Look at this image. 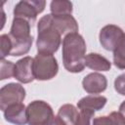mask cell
I'll list each match as a JSON object with an SVG mask.
<instances>
[{
	"instance_id": "obj_7",
	"label": "cell",
	"mask_w": 125,
	"mask_h": 125,
	"mask_svg": "<svg viewBox=\"0 0 125 125\" xmlns=\"http://www.w3.org/2000/svg\"><path fill=\"white\" fill-rule=\"evenodd\" d=\"M123 30L115 24H107L104 26L99 34V40L102 47L106 51H114L124 36Z\"/></svg>"
},
{
	"instance_id": "obj_13",
	"label": "cell",
	"mask_w": 125,
	"mask_h": 125,
	"mask_svg": "<svg viewBox=\"0 0 125 125\" xmlns=\"http://www.w3.org/2000/svg\"><path fill=\"white\" fill-rule=\"evenodd\" d=\"M107 100L105 97L101 95H89L84 98H82L77 103V108L78 109H89L92 111H97L102 109Z\"/></svg>"
},
{
	"instance_id": "obj_15",
	"label": "cell",
	"mask_w": 125,
	"mask_h": 125,
	"mask_svg": "<svg viewBox=\"0 0 125 125\" xmlns=\"http://www.w3.org/2000/svg\"><path fill=\"white\" fill-rule=\"evenodd\" d=\"M79 115V110L73 104H65L62 105L58 111V115L65 125H76Z\"/></svg>"
},
{
	"instance_id": "obj_10",
	"label": "cell",
	"mask_w": 125,
	"mask_h": 125,
	"mask_svg": "<svg viewBox=\"0 0 125 125\" xmlns=\"http://www.w3.org/2000/svg\"><path fill=\"white\" fill-rule=\"evenodd\" d=\"M3 112L6 121L10 123L15 125H25L27 123L26 107L22 103L11 104Z\"/></svg>"
},
{
	"instance_id": "obj_23",
	"label": "cell",
	"mask_w": 125,
	"mask_h": 125,
	"mask_svg": "<svg viewBox=\"0 0 125 125\" xmlns=\"http://www.w3.org/2000/svg\"><path fill=\"white\" fill-rule=\"evenodd\" d=\"M108 116L112 125H125V118L119 111H112Z\"/></svg>"
},
{
	"instance_id": "obj_2",
	"label": "cell",
	"mask_w": 125,
	"mask_h": 125,
	"mask_svg": "<svg viewBox=\"0 0 125 125\" xmlns=\"http://www.w3.org/2000/svg\"><path fill=\"white\" fill-rule=\"evenodd\" d=\"M37 52L50 55H53L55 52H57L61 45L62 35L53 25L51 14L45 15L40 19L37 25Z\"/></svg>"
},
{
	"instance_id": "obj_11",
	"label": "cell",
	"mask_w": 125,
	"mask_h": 125,
	"mask_svg": "<svg viewBox=\"0 0 125 125\" xmlns=\"http://www.w3.org/2000/svg\"><path fill=\"white\" fill-rule=\"evenodd\" d=\"M52 22L61 35H67L69 33L78 31V23L71 15H65V16L52 15Z\"/></svg>"
},
{
	"instance_id": "obj_22",
	"label": "cell",
	"mask_w": 125,
	"mask_h": 125,
	"mask_svg": "<svg viewBox=\"0 0 125 125\" xmlns=\"http://www.w3.org/2000/svg\"><path fill=\"white\" fill-rule=\"evenodd\" d=\"M114 89L118 94L125 96V73H122L115 78Z\"/></svg>"
},
{
	"instance_id": "obj_20",
	"label": "cell",
	"mask_w": 125,
	"mask_h": 125,
	"mask_svg": "<svg viewBox=\"0 0 125 125\" xmlns=\"http://www.w3.org/2000/svg\"><path fill=\"white\" fill-rule=\"evenodd\" d=\"M12 51V40L9 34H2L0 36V56L1 59L10 56Z\"/></svg>"
},
{
	"instance_id": "obj_9",
	"label": "cell",
	"mask_w": 125,
	"mask_h": 125,
	"mask_svg": "<svg viewBox=\"0 0 125 125\" xmlns=\"http://www.w3.org/2000/svg\"><path fill=\"white\" fill-rule=\"evenodd\" d=\"M83 89L92 95L103 93L107 87V80L104 75L99 72H92L86 75L82 80Z\"/></svg>"
},
{
	"instance_id": "obj_5",
	"label": "cell",
	"mask_w": 125,
	"mask_h": 125,
	"mask_svg": "<svg viewBox=\"0 0 125 125\" xmlns=\"http://www.w3.org/2000/svg\"><path fill=\"white\" fill-rule=\"evenodd\" d=\"M25 98V90L19 83H9L0 90V108L4 111L9 105L21 104Z\"/></svg>"
},
{
	"instance_id": "obj_16",
	"label": "cell",
	"mask_w": 125,
	"mask_h": 125,
	"mask_svg": "<svg viewBox=\"0 0 125 125\" xmlns=\"http://www.w3.org/2000/svg\"><path fill=\"white\" fill-rule=\"evenodd\" d=\"M11 40H12V51L10 56L19 57L28 53L32 45L33 37L31 36L27 39H22V40H15L11 38Z\"/></svg>"
},
{
	"instance_id": "obj_4",
	"label": "cell",
	"mask_w": 125,
	"mask_h": 125,
	"mask_svg": "<svg viewBox=\"0 0 125 125\" xmlns=\"http://www.w3.org/2000/svg\"><path fill=\"white\" fill-rule=\"evenodd\" d=\"M33 70L35 79L50 80L58 73V62L53 55L38 53L33 61Z\"/></svg>"
},
{
	"instance_id": "obj_14",
	"label": "cell",
	"mask_w": 125,
	"mask_h": 125,
	"mask_svg": "<svg viewBox=\"0 0 125 125\" xmlns=\"http://www.w3.org/2000/svg\"><path fill=\"white\" fill-rule=\"evenodd\" d=\"M85 65L96 71H107L111 67L110 62L105 57L97 53H90L86 55Z\"/></svg>"
},
{
	"instance_id": "obj_21",
	"label": "cell",
	"mask_w": 125,
	"mask_h": 125,
	"mask_svg": "<svg viewBox=\"0 0 125 125\" xmlns=\"http://www.w3.org/2000/svg\"><path fill=\"white\" fill-rule=\"evenodd\" d=\"M95 111L89 109H79V115L76 125H90V120L94 116Z\"/></svg>"
},
{
	"instance_id": "obj_3",
	"label": "cell",
	"mask_w": 125,
	"mask_h": 125,
	"mask_svg": "<svg viewBox=\"0 0 125 125\" xmlns=\"http://www.w3.org/2000/svg\"><path fill=\"white\" fill-rule=\"evenodd\" d=\"M28 125H51L56 116L53 108L44 101H33L26 106Z\"/></svg>"
},
{
	"instance_id": "obj_17",
	"label": "cell",
	"mask_w": 125,
	"mask_h": 125,
	"mask_svg": "<svg viewBox=\"0 0 125 125\" xmlns=\"http://www.w3.org/2000/svg\"><path fill=\"white\" fill-rule=\"evenodd\" d=\"M51 14L53 16H65L72 14V3L64 0H55L50 4Z\"/></svg>"
},
{
	"instance_id": "obj_24",
	"label": "cell",
	"mask_w": 125,
	"mask_h": 125,
	"mask_svg": "<svg viewBox=\"0 0 125 125\" xmlns=\"http://www.w3.org/2000/svg\"><path fill=\"white\" fill-rule=\"evenodd\" d=\"M93 125H112L109 116H99L94 118Z\"/></svg>"
},
{
	"instance_id": "obj_12",
	"label": "cell",
	"mask_w": 125,
	"mask_h": 125,
	"mask_svg": "<svg viewBox=\"0 0 125 125\" xmlns=\"http://www.w3.org/2000/svg\"><path fill=\"white\" fill-rule=\"evenodd\" d=\"M30 27H31V24L27 21L21 18H14L9 35L12 39H15V40L27 39L31 37Z\"/></svg>"
},
{
	"instance_id": "obj_18",
	"label": "cell",
	"mask_w": 125,
	"mask_h": 125,
	"mask_svg": "<svg viewBox=\"0 0 125 125\" xmlns=\"http://www.w3.org/2000/svg\"><path fill=\"white\" fill-rule=\"evenodd\" d=\"M113 63L119 69H125V34L113 51Z\"/></svg>"
},
{
	"instance_id": "obj_19",
	"label": "cell",
	"mask_w": 125,
	"mask_h": 125,
	"mask_svg": "<svg viewBox=\"0 0 125 125\" xmlns=\"http://www.w3.org/2000/svg\"><path fill=\"white\" fill-rule=\"evenodd\" d=\"M0 79L5 80L9 79L11 77H14V72H15V63L12 62H9L5 59H1L0 62Z\"/></svg>"
},
{
	"instance_id": "obj_6",
	"label": "cell",
	"mask_w": 125,
	"mask_h": 125,
	"mask_svg": "<svg viewBox=\"0 0 125 125\" xmlns=\"http://www.w3.org/2000/svg\"><path fill=\"white\" fill-rule=\"evenodd\" d=\"M45 1H20L14 9V18H21L27 21L31 25L35 22L37 15L45 8Z\"/></svg>"
},
{
	"instance_id": "obj_26",
	"label": "cell",
	"mask_w": 125,
	"mask_h": 125,
	"mask_svg": "<svg viewBox=\"0 0 125 125\" xmlns=\"http://www.w3.org/2000/svg\"><path fill=\"white\" fill-rule=\"evenodd\" d=\"M121 114H122V116L125 118V101L124 102H122V104L119 105V110H118Z\"/></svg>"
},
{
	"instance_id": "obj_8",
	"label": "cell",
	"mask_w": 125,
	"mask_h": 125,
	"mask_svg": "<svg viewBox=\"0 0 125 125\" xmlns=\"http://www.w3.org/2000/svg\"><path fill=\"white\" fill-rule=\"evenodd\" d=\"M33 61L34 58L27 56L19 60L15 63L14 77L21 83H30L35 79L33 70Z\"/></svg>"
},
{
	"instance_id": "obj_25",
	"label": "cell",
	"mask_w": 125,
	"mask_h": 125,
	"mask_svg": "<svg viewBox=\"0 0 125 125\" xmlns=\"http://www.w3.org/2000/svg\"><path fill=\"white\" fill-rule=\"evenodd\" d=\"M51 125H65V124H64V122H63V121H62L59 116H56V118H55L54 122H53Z\"/></svg>"
},
{
	"instance_id": "obj_1",
	"label": "cell",
	"mask_w": 125,
	"mask_h": 125,
	"mask_svg": "<svg viewBox=\"0 0 125 125\" xmlns=\"http://www.w3.org/2000/svg\"><path fill=\"white\" fill-rule=\"evenodd\" d=\"M86 43L78 32L69 33L62 39V62L64 68L73 73L81 72L85 65Z\"/></svg>"
}]
</instances>
